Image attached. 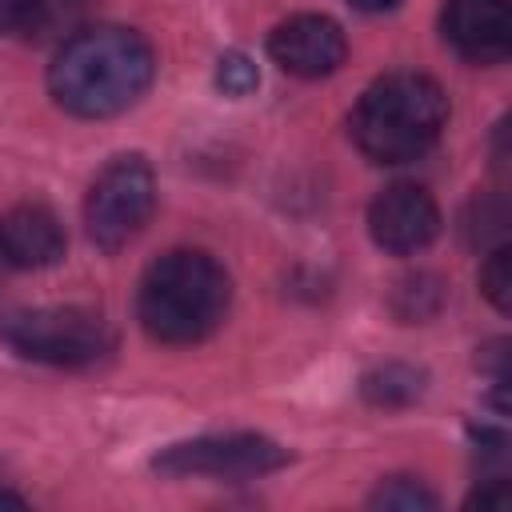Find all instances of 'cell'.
Returning <instances> with one entry per match:
<instances>
[{"label":"cell","instance_id":"10","mask_svg":"<svg viewBox=\"0 0 512 512\" xmlns=\"http://www.w3.org/2000/svg\"><path fill=\"white\" fill-rule=\"evenodd\" d=\"M68 236L52 208L44 204H16L0 216V256L12 268L36 272L64 260Z\"/></svg>","mask_w":512,"mask_h":512},{"label":"cell","instance_id":"18","mask_svg":"<svg viewBox=\"0 0 512 512\" xmlns=\"http://www.w3.org/2000/svg\"><path fill=\"white\" fill-rule=\"evenodd\" d=\"M512 504V488L504 476H488L480 480V488L468 496V508H492V512H504Z\"/></svg>","mask_w":512,"mask_h":512},{"label":"cell","instance_id":"6","mask_svg":"<svg viewBox=\"0 0 512 512\" xmlns=\"http://www.w3.org/2000/svg\"><path fill=\"white\" fill-rule=\"evenodd\" d=\"M292 464V452L260 432H212L196 440L168 444L152 456V472L184 480V476H212V480H256Z\"/></svg>","mask_w":512,"mask_h":512},{"label":"cell","instance_id":"8","mask_svg":"<svg viewBox=\"0 0 512 512\" xmlns=\"http://www.w3.org/2000/svg\"><path fill=\"white\" fill-rule=\"evenodd\" d=\"M268 56L288 76L320 80V76H332L344 64L348 40H344V28L336 20H328L320 12H300V16H288L272 28Z\"/></svg>","mask_w":512,"mask_h":512},{"label":"cell","instance_id":"5","mask_svg":"<svg viewBox=\"0 0 512 512\" xmlns=\"http://www.w3.org/2000/svg\"><path fill=\"white\" fill-rule=\"evenodd\" d=\"M156 208V172L140 152L112 156L84 196V228L100 252H120L144 232Z\"/></svg>","mask_w":512,"mask_h":512},{"label":"cell","instance_id":"9","mask_svg":"<svg viewBox=\"0 0 512 512\" xmlns=\"http://www.w3.org/2000/svg\"><path fill=\"white\" fill-rule=\"evenodd\" d=\"M440 32L460 60L488 68L512 52V8L508 0H444Z\"/></svg>","mask_w":512,"mask_h":512},{"label":"cell","instance_id":"4","mask_svg":"<svg viewBox=\"0 0 512 512\" xmlns=\"http://www.w3.org/2000/svg\"><path fill=\"white\" fill-rule=\"evenodd\" d=\"M0 336L36 364L52 368H88L116 348L108 320L92 308L52 304V308H24L0 320Z\"/></svg>","mask_w":512,"mask_h":512},{"label":"cell","instance_id":"17","mask_svg":"<svg viewBox=\"0 0 512 512\" xmlns=\"http://www.w3.org/2000/svg\"><path fill=\"white\" fill-rule=\"evenodd\" d=\"M260 84V68L252 64V56L244 52H224L216 60V88L224 96H248Z\"/></svg>","mask_w":512,"mask_h":512},{"label":"cell","instance_id":"19","mask_svg":"<svg viewBox=\"0 0 512 512\" xmlns=\"http://www.w3.org/2000/svg\"><path fill=\"white\" fill-rule=\"evenodd\" d=\"M476 368L488 372L496 384H508V340H492V344H484L480 356H476Z\"/></svg>","mask_w":512,"mask_h":512},{"label":"cell","instance_id":"21","mask_svg":"<svg viewBox=\"0 0 512 512\" xmlns=\"http://www.w3.org/2000/svg\"><path fill=\"white\" fill-rule=\"evenodd\" d=\"M12 8L16 0H0V32H12Z\"/></svg>","mask_w":512,"mask_h":512},{"label":"cell","instance_id":"22","mask_svg":"<svg viewBox=\"0 0 512 512\" xmlns=\"http://www.w3.org/2000/svg\"><path fill=\"white\" fill-rule=\"evenodd\" d=\"M24 504H28L24 496H16V492H4V488H0V508H24Z\"/></svg>","mask_w":512,"mask_h":512},{"label":"cell","instance_id":"13","mask_svg":"<svg viewBox=\"0 0 512 512\" xmlns=\"http://www.w3.org/2000/svg\"><path fill=\"white\" fill-rule=\"evenodd\" d=\"M388 308L400 324H424L444 308V284L432 272H408L392 284Z\"/></svg>","mask_w":512,"mask_h":512},{"label":"cell","instance_id":"3","mask_svg":"<svg viewBox=\"0 0 512 512\" xmlns=\"http://www.w3.org/2000/svg\"><path fill=\"white\" fill-rule=\"evenodd\" d=\"M448 124V96L424 72H388L372 80L352 116L348 136L372 164L420 160Z\"/></svg>","mask_w":512,"mask_h":512},{"label":"cell","instance_id":"11","mask_svg":"<svg viewBox=\"0 0 512 512\" xmlns=\"http://www.w3.org/2000/svg\"><path fill=\"white\" fill-rule=\"evenodd\" d=\"M92 12V0H16L12 8V32L32 44L68 40L84 28Z\"/></svg>","mask_w":512,"mask_h":512},{"label":"cell","instance_id":"1","mask_svg":"<svg viewBox=\"0 0 512 512\" xmlns=\"http://www.w3.org/2000/svg\"><path fill=\"white\" fill-rule=\"evenodd\" d=\"M152 76L156 52L140 32L96 24L60 44L48 68V92L64 112L80 120H104L132 108L148 92Z\"/></svg>","mask_w":512,"mask_h":512},{"label":"cell","instance_id":"15","mask_svg":"<svg viewBox=\"0 0 512 512\" xmlns=\"http://www.w3.org/2000/svg\"><path fill=\"white\" fill-rule=\"evenodd\" d=\"M368 508H384V512H432V508H440V500L416 476H388V480H380L372 488Z\"/></svg>","mask_w":512,"mask_h":512},{"label":"cell","instance_id":"14","mask_svg":"<svg viewBox=\"0 0 512 512\" xmlns=\"http://www.w3.org/2000/svg\"><path fill=\"white\" fill-rule=\"evenodd\" d=\"M460 232L476 252H488L496 244H508V204L496 192H476L460 216Z\"/></svg>","mask_w":512,"mask_h":512},{"label":"cell","instance_id":"20","mask_svg":"<svg viewBox=\"0 0 512 512\" xmlns=\"http://www.w3.org/2000/svg\"><path fill=\"white\" fill-rule=\"evenodd\" d=\"M352 8H360V12H392L400 0H348Z\"/></svg>","mask_w":512,"mask_h":512},{"label":"cell","instance_id":"2","mask_svg":"<svg viewBox=\"0 0 512 512\" xmlns=\"http://www.w3.org/2000/svg\"><path fill=\"white\" fill-rule=\"evenodd\" d=\"M232 304V280L224 264L204 248H172L148 264L136 292L140 328L160 344L208 340Z\"/></svg>","mask_w":512,"mask_h":512},{"label":"cell","instance_id":"16","mask_svg":"<svg viewBox=\"0 0 512 512\" xmlns=\"http://www.w3.org/2000/svg\"><path fill=\"white\" fill-rule=\"evenodd\" d=\"M480 292L488 296V304L496 312L512 308V248L508 244L488 248V260L480 268Z\"/></svg>","mask_w":512,"mask_h":512},{"label":"cell","instance_id":"7","mask_svg":"<svg viewBox=\"0 0 512 512\" xmlns=\"http://www.w3.org/2000/svg\"><path fill=\"white\" fill-rule=\"evenodd\" d=\"M368 236L392 256H416L440 236V208L420 184H388L368 204Z\"/></svg>","mask_w":512,"mask_h":512},{"label":"cell","instance_id":"12","mask_svg":"<svg viewBox=\"0 0 512 512\" xmlns=\"http://www.w3.org/2000/svg\"><path fill=\"white\" fill-rule=\"evenodd\" d=\"M424 388H428V372L416 368V364H404V360L376 364L360 380V396L372 408H408L424 396Z\"/></svg>","mask_w":512,"mask_h":512}]
</instances>
